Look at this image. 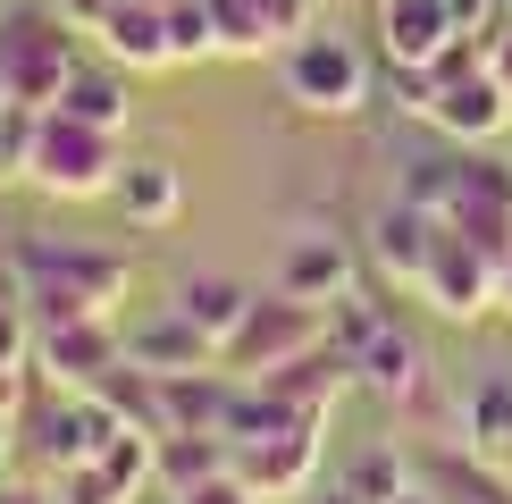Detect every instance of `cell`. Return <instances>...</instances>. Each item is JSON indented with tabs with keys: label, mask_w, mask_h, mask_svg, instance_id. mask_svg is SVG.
Listing matches in <instances>:
<instances>
[{
	"label": "cell",
	"mask_w": 512,
	"mask_h": 504,
	"mask_svg": "<svg viewBox=\"0 0 512 504\" xmlns=\"http://www.w3.org/2000/svg\"><path fill=\"white\" fill-rule=\"evenodd\" d=\"M9 286L17 303L42 320H84V311H118L135 286V261L101 244H68V236H17L9 244Z\"/></svg>",
	"instance_id": "6da1fadb"
},
{
	"label": "cell",
	"mask_w": 512,
	"mask_h": 504,
	"mask_svg": "<svg viewBox=\"0 0 512 504\" xmlns=\"http://www.w3.org/2000/svg\"><path fill=\"white\" fill-rule=\"evenodd\" d=\"M286 101L303 118H361L378 101V68L353 34H294L286 42Z\"/></svg>",
	"instance_id": "7a4b0ae2"
},
{
	"label": "cell",
	"mask_w": 512,
	"mask_h": 504,
	"mask_svg": "<svg viewBox=\"0 0 512 504\" xmlns=\"http://www.w3.org/2000/svg\"><path fill=\"white\" fill-rule=\"evenodd\" d=\"M118 135L110 126H84V118H68V110H42V126H34V168L26 177L42 185L51 202H101L118 185Z\"/></svg>",
	"instance_id": "3957f363"
},
{
	"label": "cell",
	"mask_w": 512,
	"mask_h": 504,
	"mask_svg": "<svg viewBox=\"0 0 512 504\" xmlns=\"http://www.w3.org/2000/svg\"><path fill=\"white\" fill-rule=\"evenodd\" d=\"M84 68L76 59V26L51 9H9L0 17V84H9V101H26V110H51L59 84Z\"/></svg>",
	"instance_id": "277c9868"
},
{
	"label": "cell",
	"mask_w": 512,
	"mask_h": 504,
	"mask_svg": "<svg viewBox=\"0 0 512 504\" xmlns=\"http://www.w3.org/2000/svg\"><path fill=\"white\" fill-rule=\"evenodd\" d=\"M311 345H328V303H303V294H252V311L236 320V336L219 345V370H236V378H269V370H286L294 353H311Z\"/></svg>",
	"instance_id": "5b68a950"
},
{
	"label": "cell",
	"mask_w": 512,
	"mask_h": 504,
	"mask_svg": "<svg viewBox=\"0 0 512 504\" xmlns=\"http://www.w3.org/2000/svg\"><path fill=\"white\" fill-rule=\"evenodd\" d=\"M420 303H429L437 320L471 328L487 311H504V261L487 244H471L462 227H437V252H429V269H420Z\"/></svg>",
	"instance_id": "8992f818"
},
{
	"label": "cell",
	"mask_w": 512,
	"mask_h": 504,
	"mask_svg": "<svg viewBox=\"0 0 512 504\" xmlns=\"http://www.w3.org/2000/svg\"><path fill=\"white\" fill-rule=\"evenodd\" d=\"M445 227H462L471 244L512 261V160L496 143H454V202H445Z\"/></svg>",
	"instance_id": "52a82bcc"
},
{
	"label": "cell",
	"mask_w": 512,
	"mask_h": 504,
	"mask_svg": "<svg viewBox=\"0 0 512 504\" xmlns=\"http://www.w3.org/2000/svg\"><path fill=\"white\" fill-rule=\"evenodd\" d=\"M17 429H34V462L42 471H76V462H101V446H110L126 420L101 404L93 387H59V404H42L34 420H17Z\"/></svg>",
	"instance_id": "ba28073f"
},
{
	"label": "cell",
	"mask_w": 512,
	"mask_h": 504,
	"mask_svg": "<svg viewBox=\"0 0 512 504\" xmlns=\"http://www.w3.org/2000/svg\"><path fill=\"white\" fill-rule=\"evenodd\" d=\"M126 362V336L110 311H84V320H42L34 328V370L59 378V387H101Z\"/></svg>",
	"instance_id": "9c48e42d"
},
{
	"label": "cell",
	"mask_w": 512,
	"mask_h": 504,
	"mask_svg": "<svg viewBox=\"0 0 512 504\" xmlns=\"http://www.w3.org/2000/svg\"><path fill=\"white\" fill-rule=\"evenodd\" d=\"M319 429H328V420H286V429H261V437H244V446H227V462H236L261 496H303L319 479Z\"/></svg>",
	"instance_id": "30bf717a"
},
{
	"label": "cell",
	"mask_w": 512,
	"mask_h": 504,
	"mask_svg": "<svg viewBox=\"0 0 512 504\" xmlns=\"http://www.w3.org/2000/svg\"><path fill=\"white\" fill-rule=\"evenodd\" d=\"M429 126H437L445 143H504L512 135V93L496 84V68L445 76L437 101H429Z\"/></svg>",
	"instance_id": "8fae6325"
},
{
	"label": "cell",
	"mask_w": 512,
	"mask_h": 504,
	"mask_svg": "<svg viewBox=\"0 0 512 504\" xmlns=\"http://www.w3.org/2000/svg\"><path fill=\"white\" fill-rule=\"evenodd\" d=\"M412 471L420 488L437 504H512V479L496 471V454L462 446V437H429V446H412Z\"/></svg>",
	"instance_id": "7c38bea8"
},
{
	"label": "cell",
	"mask_w": 512,
	"mask_h": 504,
	"mask_svg": "<svg viewBox=\"0 0 512 504\" xmlns=\"http://www.w3.org/2000/svg\"><path fill=\"white\" fill-rule=\"evenodd\" d=\"M261 387H269V395H277L286 412H303V420H328L336 404H345V387H361V378H353V353H345V345L328 336V345L294 353L286 370H269Z\"/></svg>",
	"instance_id": "4fadbf2b"
},
{
	"label": "cell",
	"mask_w": 512,
	"mask_h": 504,
	"mask_svg": "<svg viewBox=\"0 0 512 504\" xmlns=\"http://www.w3.org/2000/svg\"><path fill=\"white\" fill-rule=\"evenodd\" d=\"M437 227H445L437 210H420V202L395 194V202L370 219V261H378V278L420 294V269H429V252H437Z\"/></svg>",
	"instance_id": "5bb4252c"
},
{
	"label": "cell",
	"mask_w": 512,
	"mask_h": 504,
	"mask_svg": "<svg viewBox=\"0 0 512 504\" xmlns=\"http://www.w3.org/2000/svg\"><path fill=\"white\" fill-rule=\"evenodd\" d=\"M93 42H101V59H118L126 76H160V68H177L168 9H143V0H118V9L93 26Z\"/></svg>",
	"instance_id": "9a60e30c"
},
{
	"label": "cell",
	"mask_w": 512,
	"mask_h": 504,
	"mask_svg": "<svg viewBox=\"0 0 512 504\" xmlns=\"http://www.w3.org/2000/svg\"><path fill=\"white\" fill-rule=\"evenodd\" d=\"M378 9V51L395 59V68H429V59L454 42V9L445 0H370Z\"/></svg>",
	"instance_id": "2e32d148"
},
{
	"label": "cell",
	"mask_w": 512,
	"mask_h": 504,
	"mask_svg": "<svg viewBox=\"0 0 512 504\" xmlns=\"http://www.w3.org/2000/svg\"><path fill=\"white\" fill-rule=\"evenodd\" d=\"M110 202L126 210V227H177L185 219V168L177 160H126Z\"/></svg>",
	"instance_id": "e0dca14e"
},
{
	"label": "cell",
	"mask_w": 512,
	"mask_h": 504,
	"mask_svg": "<svg viewBox=\"0 0 512 504\" xmlns=\"http://www.w3.org/2000/svg\"><path fill=\"white\" fill-rule=\"evenodd\" d=\"M126 362H143V370H160V378H168V370H210V362H219V345H210V336L185 320L177 303H168L160 320L126 328Z\"/></svg>",
	"instance_id": "ac0fdd59"
},
{
	"label": "cell",
	"mask_w": 512,
	"mask_h": 504,
	"mask_svg": "<svg viewBox=\"0 0 512 504\" xmlns=\"http://www.w3.org/2000/svg\"><path fill=\"white\" fill-rule=\"evenodd\" d=\"M353 378H361L370 395H387V404H403V395L429 378V353H420V336L403 328V320H387V328L370 336V345L353 353Z\"/></svg>",
	"instance_id": "d6986e66"
},
{
	"label": "cell",
	"mask_w": 512,
	"mask_h": 504,
	"mask_svg": "<svg viewBox=\"0 0 512 504\" xmlns=\"http://www.w3.org/2000/svg\"><path fill=\"white\" fill-rule=\"evenodd\" d=\"M277 286L303 294V303H336V294H353V252H345V236H294L286 261H277Z\"/></svg>",
	"instance_id": "ffe728a7"
},
{
	"label": "cell",
	"mask_w": 512,
	"mask_h": 504,
	"mask_svg": "<svg viewBox=\"0 0 512 504\" xmlns=\"http://www.w3.org/2000/svg\"><path fill=\"white\" fill-rule=\"evenodd\" d=\"M454 404H462V420H454V437H462V446H479V454H512V378L504 370H479L471 378V387H462L454 395Z\"/></svg>",
	"instance_id": "44dd1931"
},
{
	"label": "cell",
	"mask_w": 512,
	"mask_h": 504,
	"mask_svg": "<svg viewBox=\"0 0 512 504\" xmlns=\"http://www.w3.org/2000/svg\"><path fill=\"white\" fill-rule=\"evenodd\" d=\"M177 311L210 336V345H227V336H236V320L252 311V286L227 278V269H194V278H177Z\"/></svg>",
	"instance_id": "7402d4cb"
},
{
	"label": "cell",
	"mask_w": 512,
	"mask_h": 504,
	"mask_svg": "<svg viewBox=\"0 0 512 504\" xmlns=\"http://www.w3.org/2000/svg\"><path fill=\"white\" fill-rule=\"evenodd\" d=\"M51 110H68V118H84V126H110V135H126V68L110 59V68H76L68 84H59V101Z\"/></svg>",
	"instance_id": "603a6c76"
},
{
	"label": "cell",
	"mask_w": 512,
	"mask_h": 504,
	"mask_svg": "<svg viewBox=\"0 0 512 504\" xmlns=\"http://www.w3.org/2000/svg\"><path fill=\"white\" fill-rule=\"evenodd\" d=\"M210 471H227V437H210V429H168L160 437V488L168 496H185Z\"/></svg>",
	"instance_id": "cb8c5ba5"
},
{
	"label": "cell",
	"mask_w": 512,
	"mask_h": 504,
	"mask_svg": "<svg viewBox=\"0 0 512 504\" xmlns=\"http://www.w3.org/2000/svg\"><path fill=\"white\" fill-rule=\"evenodd\" d=\"M345 488H353L361 504H395L403 488H412V446H370V454L345 471Z\"/></svg>",
	"instance_id": "d4e9b609"
},
{
	"label": "cell",
	"mask_w": 512,
	"mask_h": 504,
	"mask_svg": "<svg viewBox=\"0 0 512 504\" xmlns=\"http://www.w3.org/2000/svg\"><path fill=\"white\" fill-rule=\"evenodd\" d=\"M210 34H219V59H261V51H277V34L261 26L252 0H210Z\"/></svg>",
	"instance_id": "484cf974"
},
{
	"label": "cell",
	"mask_w": 512,
	"mask_h": 504,
	"mask_svg": "<svg viewBox=\"0 0 512 504\" xmlns=\"http://www.w3.org/2000/svg\"><path fill=\"white\" fill-rule=\"evenodd\" d=\"M387 320H395V311H378V303H370L361 286H353V294H336V303H328V336H336L345 353H361V345H370V336L387 328Z\"/></svg>",
	"instance_id": "4316f807"
},
{
	"label": "cell",
	"mask_w": 512,
	"mask_h": 504,
	"mask_svg": "<svg viewBox=\"0 0 512 504\" xmlns=\"http://www.w3.org/2000/svg\"><path fill=\"white\" fill-rule=\"evenodd\" d=\"M168 42H177V68H185V59H219V34H210V0H177V9H168Z\"/></svg>",
	"instance_id": "83f0119b"
},
{
	"label": "cell",
	"mask_w": 512,
	"mask_h": 504,
	"mask_svg": "<svg viewBox=\"0 0 512 504\" xmlns=\"http://www.w3.org/2000/svg\"><path fill=\"white\" fill-rule=\"evenodd\" d=\"M51 488H59V504H135V496H126L110 471H101V462H76V471H51Z\"/></svg>",
	"instance_id": "f1b7e54d"
},
{
	"label": "cell",
	"mask_w": 512,
	"mask_h": 504,
	"mask_svg": "<svg viewBox=\"0 0 512 504\" xmlns=\"http://www.w3.org/2000/svg\"><path fill=\"white\" fill-rule=\"evenodd\" d=\"M403 202H420V210H437V219H445V202H454V152L403 168Z\"/></svg>",
	"instance_id": "f546056e"
},
{
	"label": "cell",
	"mask_w": 512,
	"mask_h": 504,
	"mask_svg": "<svg viewBox=\"0 0 512 504\" xmlns=\"http://www.w3.org/2000/svg\"><path fill=\"white\" fill-rule=\"evenodd\" d=\"M34 362V311L17 303V294H0V370Z\"/></svg>",
	"instance_id": "4dcf8cb0"
},
{
	"label": "cell",
	"mask_w": 512,
	"mask_h": 504,
	"mask_svg": "<svg viewBox=\"0 0 512 504\" xmlns=\"http://www.w3.org/2000/svg\"><path fill=\"white\" fill-rule=\"evenodd\" d=\"M177 504H269V496L252 488V479L236 471V462H227V471H210V479H194V488H185Z\"/></svg>",
	"instance_id": "1f68e13d"
},
{
	"label": "cell",
	"mask_w": 512,
	"mask_h": 504,
	"mask_svg": "<svg viewBox=\"0 0 512 504\" xmlns=\"http://www.w3.org/2000/svg\"><path fill=\"white\" fill-rule=\"evenodd\" d=\"M387 93H395V110H403V118H429L437 76H429V68H395V59H387Z\"/></svg>",
	"instance_id": "d6a6232c"
},
{
	"label": "cell",
	"mask_w": 512,
	"mask_h": 504,
	"mask_svg": "<svg viewBox=\"0 0 512 504\" xmlns=\"http://www.w3.org/2000/svg\"><path fill=\"white\" fill-rule=\"evenodd\" d=\"M261 9V26L277 34V51H286L294 34H311V17H319V0H252Z\"/></svg>",
	"instance_id": "836d02e7"
},
{
	"label": "cell",
	"mask_w": 512,
	"mask_h": 504,
	"mask_svg": "<svg viewBox=\"0 0 512 504\" xmlns=\"http://www.w3.org/2000/svg\"><path fill=\"white\" fill-rule=\"evenodd\" d=\"M487 68H496V84L512 93V9L496 17V34H487Z\"/></svg>",
	"instance_id": "e575fe53"
},
{
	"label": "cell",
	"mask_w": 512,
	"mask_h": 504,
	"mask_svg": "<svg viewBox=\"0 0 512 504\" xmlns=\"http://www.w3.org/2000/svg\"><path fill=\"white\" fill-rule=\"evenodd\" d=\"M110 9H118V0H59V17H68L76 34H93V26H101V17H110Z\"/></svg>",
	"instance_id": "d590c367"
},
{
	"label": "cell",
	"mask_w": 512,
	"mask_h": 504,
	"mask_svg": "<svg viewBox=\"0 0 512 504\" xmlns=\"http://www.w3.org/2000/svg\"><path fill=\"white\" fill-rule=\"evenodd\" d=\"M0 504H59V488H34V479H17V488H0Z\"/></svg>",
	"instance_id": "8d00e7d4"
},
{
	"label": "cell",
	"mask_w": 512,
	"mask_h": 504,
	"mask_svg": "<svg viewBox=\"0 0 512 504\" xmlns=\"http://www.w3.org/2000/svg\"><path fill=\"white\" fill-rule=\"evenodd\" d=\"M303 504H361L353 488H303Z\"/></svg>",
	"instance_id": "74e56055"
},
{
	"label": "cell",
	"mask_w": 512,
	"mask_h": 504,
	"mask_svg": "<svg viewBox=\"0 0 512 504\" xmlns=\"http://www.w3.org/2000/svg\"><path fill=\"white\" fill-rule=\"evenodd\" d=\"M395 504H437V496H429V488H420V471H412V488H403Z\"/></svg>",
	"instance_id": "f35d334b"
},
{
	"label": "cell",
	"mask_w": 512,
	"mask_h": 504,
	"mask_svg": "<svg viewBox=\"0 0 512 504\" xmlns=\"http://www.w3.org/2000/svg\"><path fill=\"white\" fill-rule=\"evenodd\" d=\"M9 437H17V420H9V412H0V454H9Z\"/></svg>",
	"instance_id": "ab89813d"
},
{
	"label": "cell",
	"mask_w": 512,
	"mask_h": 504,
	"mask_svg": "<svg viewBox=\"0 0 512 504\" xmlns=\"http://www.w3.org/2000/svg\"><path fill=\"white\" fill-rule=\"evenodd\" d=\"M504 311H512V261H504Z\"/></svg>",
	"instance_id": "60d3db41"
},
{
	"label": "cell",
	"mask_w": 512,
	"mask_h": 504,
	"mask_svg": "<svg viewBox=\"0 0 512 504\" xmlns=\"http://www.w3.org/2000/svg\"><path fill=\"white\" fill-rule=\"evenodd\" d=\"M143 9H177V0H143Z\"/></svg>",
	"instance_id": "b9f144b4"
},
{
	"label": "cell",
	"mask_w": 512,
	"mask_h": 504,
	"mask_svg": "<svg viewBox=\"0 0 512 504\" xmlns=\"http://www.w3.org/2000/svg\"><path fill=\"white\" fill-rule=\"evenodd\" d=\"M0 110H9V84H0Z\"/></svg>",
	"instance_id": "7bdbcfd3"
},
{
	"label": "cell",
	"mask_w": 512,
	"mask_h": 504,
	"mask_svg": "<svg viewBox=\"0 0 512 504\" xmlns=\"http://www.w3.org/2000/svg\"><path fill=\"white\" fill-rule=\"evenodd\" d=\"M0 185H9V177H0Z\"/></svg>",
	"instance_id": "ee69618b"
},
{
	"label": "cell",
	"mask_w": 512,
	"mask_h": 504,
	"mask_svg": "<svg viewBox=\"0 0 512 504\" xmlns=\"http://www.w3.org/2000/svg\"><path fill=\"white\" fill-rule=\"evenodd\" d=\"M504 9H512V0H504Z\"/></svg>",
	"instance_id": "f6af8a7d"
}]
</instances>
